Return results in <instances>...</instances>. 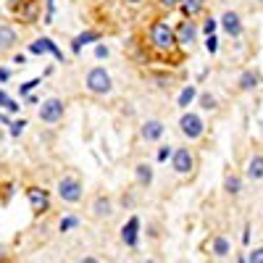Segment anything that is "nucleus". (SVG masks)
<instances>
[{
  "mask_svg": "<svg viewBox=\"0 0 263 263\" xmlns=\"http://www.w3.org/2000/svg\"><path fill=\"white\" fill-rule=\"evenodd\" d=\"M208 8V0H182L179 3V13L184 18H197V16H203Z\"/></svg>",
  "mask_w": 263,
  "mask_h": 263,
  "instance_id": "obj_20",
  "label": "nucleus"
},
{
  "mask_svg": "<svg viewBox=\"0 0 263 263\" xmlns=\"http://www.w3.org/2000/svg\"><path fill=\"white\" fill-rule=\"evenodd\" d=\"M166 135V124L161 119H145L140 124V140L142 142H158Z\"/></svg>",
  "mask_w": 263,
  "mask_h": 263,
  "instance_id": "obj_14",
  "label": "nucleus"
},
{
  "mask_svg": "<svg viewBox=\"0 0 263 263\" xmlns=\"http://www.w3.org/2000/svg\"><path fill=\"white\" fill-rule=\"evenodd\" d=\"M100 40H103V32H100V29H84V32H79V34L71 40L69 50H71V55H79V53L84 50V45H92V42H100Z\"/></svg>",
  "mask_w": 263,
  "mask_h": 263,
  "instance_id": "obj_16",
  "label": "nucleus"
},
{
  "mask_svg": "<svg viewBox=\"0 0 263 263\" xmlns=\"http://www.w3.org/2000/svg\"><path fill=\"white\" fill-rule=\"evenodd\" d=\"M84 90L95 98H108L114 92V79L103 66H92V69L84 74Z\"/></svg>",
  "mask_w": 263,
  "mask_h": 263,
  "instance_id": "obj_2",
  "label": "nucleus"
},
{
  "mask_svg": "<svg viewBox=\"0 0 263 263\" xmlns=\"http://www.w3.org/2000/svg\"><path fill=\"white\" fill-rule=\"evenodd\" d=\"M171 156H174V147L171 145H161L156 150V163H166V161H171Z\"/></svg>",
  "mask_w": 263,
  "mask_h": 263,
  "instance_id": "obj_28",
  "label": "nucleus"
},
{
  "mask_svg": "<svg viewBox=\"0 0 263 263\" xmlns=\"http://www.w3.org/2000/svg\"><path fill=\"white\" fill-rule=\"evenodd\" d=\"M179 132H182V137L190 140V142H197V140H203L205 137V132H208V124L200 114H195V111H184L179 116Z\"/></svg>",
  "mask_w": 263,
  "mask_h": 263,
  "instance_id": "obj_5",
  "label": "nucleus"
},
{
  "mask_svg": "<svg viewBox=\"0 0 263 263\" xmlns=\"http://www.w3.org/2000/svg\"><path fill=\"white\" fill-rule=\"evenodd\" d=\"M208 250H211V255L216 260H227L232 255V239L224 237V234H216L211 242H208Z\"/></svg>",
  "mask_w": 263,
  "mask_h": 263,
  "instance_id": "obj_17",
  "label": "nucleus"
},
{
  "mask_svg": "<svg viewBox=\"0 0 263 263\" xmlns=\"http://www.w3.org/2000/svg\"><path fill=\"white\" fill-rule=\"evenodd\" d=\"M124 3H126V6H142L145 0H124Z\"/></svg>",
  "mask_w": 263,
  "mask_h": 263,
  "instance_id": "obj_41",
  "label": "nucleus"
},
{
  "mask_svg": "<svg viewBox=\"0 0 263 263\" xmlns=\"http://www.w3.org/2000/svg\"><path fill=\"white\" fill-rule=\"evenodd\" d=\"M11 116H8V111H6V108H0V124H6V126H11Z\"/></svg>",
  "mask_w": 263,
  "mask_h": 263,
  "instance_id": "obj_36",
  "label": "nucleus"
},
{
  "mask_svg": "<svg viewBox=\"0 0 263 263\" xmlns=\"http://www.w3.org/2000/svg\"><path fill=\"white\" fill-rule=\"evenodd\" d=\"M179 3L182 0H156V6L161 13H174V11H179Z\"/></svg>",
  "mask_w": 263,
  "mask_h": 263,
  "instance_id": "obj_27",
  "label": "nucleus"
},
{
  "mask_svg": "<svg viewBox=\"0 0 263 263\" xmlns=\"http://www.w3.org/2000/svg\"><path fill=\"white\" fill-rule=\"evenodd\" d=\"M6 111H8V114H18V111H21V105H18L16 100H8V105H6Z\"/></svg>",
  "mask_w": 263,
  "mask_h": 263,
  "instance_id": "obj_37",
  "label": "nucleus"
},
{
  "mask_svg": "<svg viewBox=\"0 0 263 263\" xmlns=\"http://www.w3.org/2000/svg\"><path fill=\"white\" fill-rule=\"evenodd\" d=\"M174 32H177V42H179V48L182 50H187V48H195L197 45V40H200V24H197L195 18H184L182 16V21H177L174 24Z\"/></svg>",
  "mask_w": 263,
  "mask_h": 263,
  "instance_id": "obj_6",
  "label": "nucleus"
},
{
  "mask_svg": "<svg viewBox=\"0 0 263 263\" xmlns=\"http://www.w3.org/2000/svg\"><path fill=\"white\" fill-rule=\"evenodd\" d=\"M245 179L250 182H260L263 179V153H253L245 163Z\"/></svg>",
  "mask_w": 263,
  "mask_h": 263,
  "instance_id": "obj_18",
  "label": "nucleus"
},
{
  "mask_svg": "<svg viewBox=\"0 0 263 263\" xmlns=\"http://www.w3.org/2000/svg\"><path fill=\"white\" fill-rule=\"evenodd\" d=\"M218 27H221V24H218V18H216V16H205V18H203V24H200V32H203V34H216Z\"/></svg>",
  "mask_w": 263,
  "mask_h": 263,
  "instance_id": "obj_26",
  "label": "nucleus"
},
{
  "mask_svg": "<svg viewBox=\"0 0 263 263\" xmlns=\"http://www.w3.org/2000/svg\"><path fill=\"white\" fill-rule=\"evenodd\" d=\"M197 95H200V92H197V87H195V84H187L184 90L179 92V98H177V105L182 108V111H187V108L197 100Z\"/></svg>",
  "mask_w": 263,
  "mask_h": 263,
  "instance_id": "obj_23",
  "label": "nucleus"
},
{
  "mask_svg": "<svg viewBox=\"0 0 263 263\" xmlns=\"http://www.w3.org/2000/svg\"><path fill=\"white\" fill-rule=\"evenodd\" d=\"M153 177H156V171H153V163H147V161H140L137 166H135V182H137V187H150L153 184Z\"/></svg>",
  "mask_w": 263,
  "mask_h": 263,
  "instance_id": "obj_21",
  "label": "nucleus"
},
{
  "mask_svg": "<svg viewBox=\"0 0 263 263\" xmlns=\"http://www.w3.org/2000/svg\"><path fill=\"white\" fill-rule=\"evenodd\" d=\"M255 3H260V6H263V0H255Z\"/></svg>",
  "mask_w": 263,
  "mask_h": 263,
  "instance_id": "obj_43",
  "label": "nucleus"
},
{
  "mask_svg": "<svg viewBox=\"0 0 263 263\" xmlns=\"http://www.w3.org/2000/svg\"><path fill=\"white\" fill-rule=\"evenodd\" d=\"M40 84H42V77H34V79L24 82V84L18 87V95H21V98H27V95H29V92L34 90V87H40Z\"/></svg>",
  "mask_w": 263,
  "mask_h": 263,
  "instance_id": "obj_29",
  "label": "nucleus"
},
{
  "mask_svg": "<svg viewBox=\"0 0 263 263\" xmlns=\"http://www.w3.org/2000/svg\"><path fill=\"white\" fill-rule=\"evenodd\" d=\"M258 84H260V74L255 69H245L237 77V90L239 92H253V90H258Z\"/></svg>",
  "mask_w": 263,
  "mask_h": 263,
  "instance_id": "obj_19",
  "label": "nucleus"
},
{
  "mask_svg": "<svg viewBox=\"0 0 263 263\" xmlns=\"http://www.w3.org/2000/svg\"><path fill=\"white\" fill-rule=\"evenodd\" d=\"M13 63H18V66H27V55H24V53H16V55H13Z\"/></svg>",
  "mask_w": 263,
  "mask_h": 263,
  "instance_id": "obj_40",
  "label": "nucleus"
},
{
  "mask_svg": "<svg viewBox=\"0 0 263 263\" xmlns=\"http://www.w3.org/2000/svg\"><path fill=\"white\" fill-rule=\"evenodd\" d=\"M29 53L32 55H53L55 61H63V53L58 50V45L50 37H37L34 42H29Z\"/></svg>",
  "mask_w": 263,
  "mask_h": 263,
  "instance_id": "obj_15",
  "label": "nucleus"
},
{
  "mask_svg": "<svg viewBox=\"0 0 263 263\" xmlns=\"http://www.w3.org/2000/svg\"><path fill=\"white\" fill-rule=\"evenodd\" d=\"M53 13H55V0H45V16H42V21L53 24Z\"/></svg>",
  "mask_w": 263,
  "mask_h": 263,
  "instance_id": "obj_32",
  "label": "nucleus"
},
{
  "mask_svg": "<svg viewBox=\"0 0 263 263\" xmlns=\"http://www.w3.org/2000/svg\"><path fill=\"white\" fill-rule=\"evenodd\" d=\"M24 126H27V119H13L11 121V137H21V132H24Z\"/></svg>",
  "mask_w": 263,
  "mask_h": 263,
  "instance_id": "obj_31",
  "label": "nucleus"
},
{
  "mask_svg": "<svg viewBox=\"0 0 263 263\" xmlns=\"http://www.w3.org/2000/svg\"><path fill=\"white\" fill-rule=\"evenodd\" d=\"M250 232H253V227H250V224H245V229H242V245H245V248L250 245Z\"/></svg>",
  "mask_w": 263,
  "mask_h": 263,
  "instance_id": "obj_35",
  "label": "nucleus"
},
{
  "mask_svg": "<svg viewBox=\"0 0 263 263\" xmlns=\"http://www.w3.org/2000/svg\"><path fill=\"white\" fill-rule=\"evenodd\" d=\"M0 16H3V13H0ZM0 21H3V18H0Z\"/></svg>",
  "mask_w": 263,
  "mask_h": 263,
  "instance_id": "obj_44",
  "label": "nucleus"
},
{
  "mask_svg": "<svg viewBox=\"0 0 263 263\" xmlns=\"http://www.w3.org/2000/svg\"><path fill=\"white\" fill-rule=\"evenodd\" d=\"M0 258H8V248L6 245H0Z\"/></svg>",
  "mask_w": 263,
  "mask_h": 263,
  "instance_id": "obj_42",
  "label": "nucleus"
},
{
  "mask_svg": "<svg viewBox=\"0 0 263 263\" xmlns=\"http://www.w3.org/2000/svg\"><path fill=\"white\" fill-rule=\"evenodd\" d=\"M224 192L229 197H239V195H242V177H239L237 171H232V168L224 174Z\"/></svg>",
  "mask_w": 263,
  "mask_h": 263,
  "instance_id": "obj_22",
  "label": "nucleus"
},
{
  "mask_svg": "<svg viewBox=\"0 0 263 263\" xmlns=\"http://www.w3.org/2000/svg\"><path fill=\"white\" fill-rule=\"evenodd\" d=\"M205 53L208 55H216L218 53V37L216 34H205Z\"/></svg>",
  "mask_w": 263,
  "mask_h": 263,
  "instance_id": "obj_30",
  "label": "nucleus"
},
{
  "mask_svg": "<svg viewBox=\"0 0 263 263\" xmlns=\"http://www.w3.org/2000/svg\"><path fill=\"white\" fill-rule=\"evenodd\" d=\"M77 227H79V216H63L61 221H58V232H61V234L71 232V229H77Z\"/></svg>",
  "mask_w": 263,
  "mask_h": 263,
  "instance_id": "obj_25",
  "label": "nucleus"
},
{
  "mask_svg": "<svg viewBox=\"0 0 263 263\" xmlns=\"http://www.w3.org/2000/svg\"><path fill=\"white\" fill-rule=\"evenodd\" d=\"M116 213V205H114V197L111 195H95L92 203H90V216L98 218V221H105V218H111Z\"/></svg>",
  "mask_w": 263,
  "mask_h": 263,
  "instance_id": "obj_10",
  "label": "nucleus"
},
{
  "mask_svg": "<svg viewBox=\"0 0 263 263\" xmlns=\"http://www.w3.org/2000/svg\"><path fill=\"white\" fill-rule=\"evenodd\" d=\"M18 45H21L18 29H16L13 24H8V21H0V55L13 53Z\"/></svg>",
  "mask_w": 263,
  "mask_h": 263,
  "instance_id": "obj_11",
  "label": "nucleus"
},
{
  "mask_svg": "<svg viewBox=\"0 0 263 263\" xmlns=\"http://www.w3.org/2000/svg\"><path fill=\"white\" fill-rule=\"evenodd\" d=\"M140 229H142V221H140V216H129L126 218V224L121 227V242L129 248V250H137L140 245Z\"/></svg>",
  "mask_w": 263,
  "mask_h": 263,
  "instance_id": "obj_12",
  "label": "nucleus"
},
{
  "mask_svg": "<svg viewBox=\"0 0 263 263\" xmlns=\"http://www.w3.org/2000/svg\"><path fill=\"white\" fill-rule=\"evenodd\" d=\"M108 55H111V50H108V45H103V42H98V45H95V58H98V61H103V58H108Z\"/></svg>",
  "mask_w": 263,
  "mask_h": 263,
  "instance_id": "obj_34",
  "label": "nucleus"
},
{
  "mask_svg": "<svg viewBox=\"0 0 263 263\" xmlns=\"http://www.w3.org/2000/svg\"><path fill=\"white\" fill-rule=\"evenodd\" d=\"M37 116H40L42 124H58V121H63V116H66V100L63 98L42 100L40 108H37Z\"/></svg>",
  "mask_w": 263,
  "mask_h": 263,
  "instance_id": "obj_9",
  "label": "nucleus"
},
{
  "mask_svg": "<svg viewBox=\"0 0 263 263\" xmlns=\"http://www.w3.org/2000/svg\"><path fill=\"white\" fill-rule=\"evenodd\" d=\"M171 171L182 179H192L195 171H197V156L195 150L182 145V147H174V156H171Z\"/></svg>",
  "mask_w": 263,
  "mask_h": 263,
  "instance_id": "obj_3",
  "label": "nucleus"
},
{
  "mask_svg": "<svg viewBox=\"0 0 263 263\" xmlns=\"http://www.w3.org/2000/svg\"><path fill=\"white\" fill-rule=\"evenodd\" d=\"M218 24H221V29L229 34V37H242V32H245V24H242V16H239L237 11H232V8H227L221 16H218Z\"/></svg>",
  "mask_w": 263,
  "mask_h": 263,
  "instance_id": "obj_13",
  "label": "nucleus"
},
{
  "mask_svg": "<svg viewBox=\"0 0 263 263\" xmlns=\"http://www.w3.org/2000/svg\"><path fill=\"white\" fill-rule=\"evenodd\" d=\"M8 100H11V98H8V92L3 90V87H0V108H6V105H8Z\"/></svg>",
  "mask_w": 263,
  "mask_h": 263,
  "instance_id": "obj_39",
  "label": "nucleus"
},
{
  "mask_svg": "<svg viewBox=\"0 0 263 263\" xmlns=\"http://www.w3.org/2000/svg\"><path fill=\"white\" fill-rule=\"evenodd\" d=\"M147 48L153 53H158V55H174L177 50H182L179 42H177V32H174V27L163 16L150 21V27H147Z\"/></svg>",
  "mask_w": 263,
  "mask_h": 263,
  "instance_id": "obj_1",
  "label": "nucleus"
},
{
  "mask_svg": "<svg viewBox=\"0 0 263 263\" xmlns=\"http://www.w3.org/2000/svg\"><path fill=\"white\" fill-rule=\"evenodd\" d=\"M55 195H58L61 203L77 205V203H82V197H84V184H82L79 177H74V174H66V177H61L55 182Z\"/></svg>",
  "mask_w": 263,
  "mask_h": 263,
  "instance_id": "obj_4",
  "label": "nucleus"
},
{
  "mask_svg": "<svg viewBox=\"0 0 263 263\" xmlns=\"http://www.w3.org/2000/svg\"><path fill=\"white\" fill-rule=\"evenodd\" d=\"M248 263H263V248H253L248 253Z\"/></svg>",
  "mask_w": 263,
  "mask_h": 263,
  "instance_id": "obj_33",
  "label": "nucleus"
},
{
  "mask_svg": "<svg viewBox=\"0 0 263 263\" xmlns=\"http://www.w3.org/2000/svg\"><path fill=\"white\" fill-rule=\"evenodd\" d=\"M197 105H200L203 108V111H216V108H218V100L211 95V92H200V95H197Z\"/></svg>",
  "mask_w": 263,
  "mask_h": 263,
  "instance_id": "obj_24",
  "label": "nucleus"
},
{
  "mask_svg": "<svg viewBox=\"0 0 263 263\" xmlns=\"http://www.w3.org/2000/svg\"><path fill=\"white\" fill-rule=\"evenodd\" d=\"M11 79V69H3V66H0V84H6Z\"/></svg>",
  "mask_w": 263,
  "mask_h": 263,
  "instance_id": "obj_38",
  "label": "nucleus"
},
{
  "mask_svg": "<svg viewBox=\"0 0 263 263\" xmlns=\"http://www.w3.org/2000/svg\"><path fill=\"white\" fill-rule=\"evenodd\" d=\"M24 195H27L29 211H32L34 216H45V213H50V205H53V200H50V190L40 187V184H32V187L24 190Z\"/></svg>",
  "mask_w": 263,
  "mask_h": 263,
  "instance_id": "obj_7",
  "label": "nucleus"
},
{
  "mask_svg": "<svg viewBox=\"0 0 263 263\" xmlns=\"http://www.w3.org/2000/svg\"><path fill=\"white\" fill-rule=\"evenodd\" d=\"M11 11H13L16 24H21V27H32V24H37V21H40L42 3H40V0H21V3H16Z\"/></svg>",
  "mask_w": 263,
  "mask_h": 263,
  "instance_id": "obj_8",
  "label": "nucleus"
}]
</instances>
